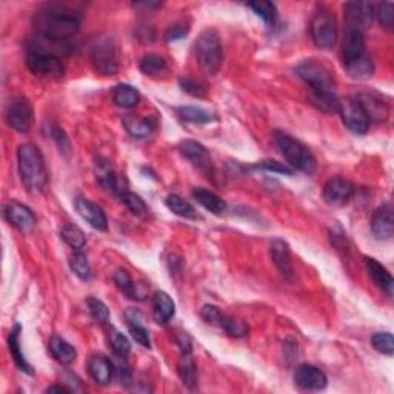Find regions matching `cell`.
<instances>
[{"label": "cell", "mask_w": 394, "mask_h": 394, "mask_svg": "<svg viewBox=\"0 0 394 394\" xmlns=\"http://www.w3.org/2000/svg\"><path fill=\"white\" fill-rule=\"evenodd\" d=\"M176 112L184 122H190V123H196V125H206V123L217 121V116L212 114L211 111L197 108V106H193V105L179 106Z\"/></svg>", "instance_id": "f546056e"}, {"label": "cell", "mask_w": 394, "mask_h": 394, "mask_svg": "<svg viewBox=\"0 0 394 394\" xmlns=\"http://www.w3.org/2000/svg\"><path fill=\"white\" fill-rule=\"evenodd\" d=\"M60 236L62 239L74 249H82L86 245V237L84 234V231L74 223H65L64 227H62Z\"/></svg>", "instance_id": "e575fe53"}, {"label": "cell", "mask_w": 394, "mask_h": 394, "mask_svg": "<svg viewBox=\"0 0 394 394\" xmlns=\"http://www.w3.org/2000/svg\"><path fill=\"white\" fill-rule=\"evenodd\" d=\"M140 71L149 77H162L168 74V64L162 56L147 54L140 59Z\"/></svg>", "instance_id": "1f68e13d"}, {"label": "cell", "mask_w": 394, "mask_h": 394, "mask_svg": "<svg viewBox=\"0 0 394 394\" xmlns=\"http://www.w3.org/2000/svg\"><path fill=\"white\" fill-rule=\"evenodd\" d=\"M374 17L378 19L380 27L386 31H391L394 28V6L390 2L378 3L374 5Z\"/></svg>", "instance_id": "f35d334b"}, {"label": "cell", "mask_w": 394, "mask_h": 394, "mask_svg": "<svg viewBox=\"0 0 394 394\" xmlns=\"http://www.w3.org/2000/svg\"><path fill=\"white\" fill-rule=\"evenodd\" d=\"M153 316L156 322L165 325L176 315V305L165 291H156L153 296Z\"/></svg>", "instance_id": "44dd1931"}, {"label": "cell", "mask_w": 394, "mask_h": 394, "mask_svg": "<svg viewBox=\"0 0 394 394\" xmlns=\"http://www.w3.org/2000/svg\"><path fill=\"white\" fill-rule=\"evenodd\" d=\"M71 390L66 389L64 385H53V386H48L47 393H70Z\"/></svg>", "instance_id": "816d5d0a"}, {"label": "cell", "mask_w": 394, "mask_h": 394, "mask_svg": "<svg viewBox=\"0 0 394 394\" xmlns=\"http://www.w3.org/2000/svg\"><path fill=\"white\" fill-rule=\"evenodd\" d=\"M36 36L54 42H68L79 33L80 14L59 5H48L33 16Z\"/></svg>", "instance_id": "6da1fadb"}, {"label": "cell", "mask_w": 394, "mask_h": 394, "mask_svg": "<svg viewBox=\"0 0 394 394\" xmlns=\"http://www.w3.org/2000/svg\"><path fill=\"white\" fill-rule=\"evenodd\" d=\"M323 200L331 206L347 205L354 196V185L348 179L333 177L325 184Z\"/></svg>", "instance_id": "7c38bea8"}, {"label": "cell", "mask_w": 394, "mask_h": 394, "mask_svg": "<svg viewBox=\"0 0 394 394\" xmlns=\"http://www.w3.org/2000/svg\"><path fill=\"white\" fill-rule=\"evenodd\" d=\"M90 60L100 76H116L119 71V53L114 37H96L90 47Z\"/></svg>", "instance_id": "8992f818"}, {"label": "cell", "mask_w": 394, "mask_h": 394, "mask_svg": "<svg viewBox=\"0 0 394 394\" xmlns=\"http://www.w3.org/2000/svg\"><path fill=\"white\" fill-rule=\"evenodd\" d=\"M310 34L315 45L322 51H331L337 43V22L331 11L321 8L310 22Z\"/></svg>", "instance_id": "52a82bcc"}, {"label": "cell", "mask_w": 394, "mask_h": 394, "mask_svg": "<svg viewBox=\"0 0 394 394\" xmlns=\"http://www.w3.org/2000/svg\"><path fill=\"white\" fill-rule=\"evenodd\" d=\"M342 64L348 76L356 80H367L374 74V62L368 53L356 56L353 59L342 60Z\"/></svg>", "instance_id": "ffe728a7"}, {"label": "cell", "mask_w": 394, "mask_h": 394, "mask_svg": "<svg viewBox=\"0 0 394 394\" xmlns=\"http://www.w3.org/2000/svg\"><path fill=\"white\" fill-rule=\"evenodd\" d=\"M200 316H202V319L206 323L212 325V327L221 328V323H222V319L225 316V312L219 310L216 305H205L202 311H200Z\"/></svg>", "instance_id": "ee69618b"}, {"label": "cell", "mask_w": 394, "mask_h": 394, "mask_svg": "<svg viewBox=\"0 0 394 394\" xmlns=\"http://www.w3.org/2000/svg\"><path fill=\"white\" fill-rule=\"evenodd\" d=\"M114 284L117 290L122 293L123 296H127L131 300H142L145 296L139 291V285L134 284V280L131 279L130 273L127 270H117L114 274Z\"/></svg>", "instance_id": "4dcf8cb0"}, {"label": "cell", "mask_w": 394, "mask_h": 394, "mask_svg": "<svg viewBox=\"0 0 394 394\" xmlns=\"http://www.w3.org/2000/svg\"><path fill=\"white\" fill-rule=\"evenodd\" d=\"M221 330L231 337H245L248 334V325L225 315L221 323Z\"/></svg>", "instance_id": "ab89813d"}, {"label": "cell", "mask_w": 394, "mask_h": 394, "mask_svg": "<svg viewBox=\"0 0 394 394\" xmlns=\"http://www.w3.org/2000/svg\"><path fill=\"white\" fill-rule=\"evenodd\" d=\"M70 267L79 279L88 280L91 278V267L82 249H74L70 258Z\"/></svg>", "instance_id": "8d00e7d4"}, {"label": "cell", "mask_w": 394, "mask_h": 394, "mask_svg": "<svg viewBox=\"0 0 394 394\" xmlns=\"http://www.w3.org/2000/svg\"><path fill=\"white\" fill-rule=\"evenodd\" d=\"M196 60L205 74L216 76L223 64V48L214 29H205L195 42Z\"/></svg>", "instance_id": "5b68a950"}, {"label": "cell", "mask_w": 394, "mask_h": 394, "mask_svg": "<svg viewBox=\"0 0 394 394\" xmlns=\"http://www.w3.org/2000/svg\"><path fill=\"white\" fill-rule=\"evenodd\" d=\"M74 206H76V211L80 217L88 222L93 228L99 231L108 230V219H106L103 210L97 204L85 197H77L74 200Z\"/></svg>", "instance_id": "9a60e30c"}, {"label": "cell", "mask_w": 394, "mask_h": 394, "mask_svg": "<svg viewBox=\"0 0 394 394\" xmlns=\"http://www.w3.org/2000/svg\"><path fill=\"white\" fill-rule=\"evenodd\" d=\"M260 170H267V171H271V173H278V174H286V176H291L293 174V170L288 167H285V165H280L278 164V162H274V160H265V162H262L260 165H258Z\"/></svg>", "instance_id": "c3c4849f"}, {"label": "cell", "mask_w": 394, "mask_h": 394, "mask_svg": "<svg viewBox=\"0 0 394 394\" xmlns=\"http://www.w3.org/2000/svg\"><path fill=\"white\" fill-rule=\"evenodd\" d=\"M373 348L385 356L394 354V337L391 333H376L371 337Z\"/></svg>", "instance_id": "60d3db41"}, {"label": "cell", "mask_w": 394, "mask_h": 394, "mask_svg": "<svg viewBox=\"0 0 394 394\" xmlns=\"http://www.w3.org/2000/svg\"><path fill=\"white\" fill-rule=\"evenodd\" d=\"M53 139L58 142V147L60 148V151H64L65 154H70V140H68V137L65 134L64 130H60L59 127H54L53 128Z\"/></svg>", "instance_id": "681fc988"}, {"label": "cell", "mask_w": 394, "mask_h": 394, "mask_svg": "<svg viewBox=\"0 0 394 394\" xmlns=\"http://www.w3.org/2000/svg\"><path fill=\"white\" fill-rule=\"evenodd\" d=\"M110 343H111V348H112V352H114V354L121 356V358H127L131 352L130 341L116 330H112V333L110 336Z\"/></svg>", "instance_id": "7bdbcfd3"}, {"label": "cell", "mask_w": 394, "mask_h": 394, "mask_svg": "<svg viewBox=\"0 0 394 394\" xmlns=\"http://www.w3.org/2000/svg\"><path fill=\"white\" fill-rule=\"evenodd\" d=\"M293 380L297 389L304 391H321L328 384V379L322 370L312 365H300L293 374Z\"/></svg>", "instance_id": "5bb4252c"}, {"label": "cell", "mask_w": 394, "mask_h": 394, "mask_svg": "<svg viewBox=\"0 0 394 394\" xmlns=\"http://www.w3.org/2000/svg\"><path fill=\"white\" fill-rule=\"evenodd\" d=\"M179 151L196 170L202 171L212 179V176H214V165H212L208 149H206L202 143L196 140H184L179 145Z\"/></svg>", "instance_id": "8fae6325"}, {"label": "cell", "mask_w": 394, "mask_h": 394, "mask_svg": "<svg viewBox=\"0 0 394 394\" xmlns=\"http://www.w3.org/2000/svg\"><path fill=\"white\" fill-rule=\"evenodd\" d=\"M249 8L254 11L256 16H259L262 21H264L268 27H274L278 23V10L276 5L271 2H251L248 3Z\"/></svg>", "instance_id": "d590c367"}, {"label": "cell", "mask_w": 394, "mask_h": 394, "mask_svg": "<svg viewBox=\"0 0 394 394\" xmlns=\"http://www.w3.org/2000/svg\"><path fill=\"white\" fill-rule=\"evenodd\" d=\"M19 176L29 193H42L48 184L45 159L39 148L33 143H22L17 149Z\"/></svg>", "instance_id": "3957f363"}, {"label": "cell", "mask_w": 394, "mask_h": 394, "mask_svg": "<svg viewBox=\"0 0 394 394\" xmlns=\"http://www.w3.org/2000/svg\"><path fill=\"white\" fill-rule=\"evenodd\" d=\"M179 85H180V88H182V91H185L186 95H190V96H195V97L202 99V97H205V95H206V91H205L204 86L200 85L199 82H196L195 79L180 77Z\"/></svg>", "instance_id": "f6af8a7d"}, {"label": "cell", "mask_w": 394, "mask_h": 394, "mask_svg": "<svg viewBox=\"0 0 394 394\" xmlns=\"http://www.w3.org/2000/svg\"><path fill=\"white\" fill-rule=\"evenodd\" d=\"M117 358L121 359V364H119L117 367H114V371L117 373L121 384L125 385V386H130L131 384H133V376H131L130 367L127 365V362L123 360V358H121V356H117Z\"/></svg>", "instance_id": "bcb514c9"}, {"label": "cell", "mask_w": 394, "mask_h": 394, "mask_svg": "<svg viewBox=\"0 0 394 394\" xmlns=\"http://www.w3.org/2000/svg\"><path fill=\"white\" fill-rule=\"evenodd\" d=\"M48 348H49V352H51L53 358L58 362H60L62 365H71L77 359L76 348L59 336H53L51 339H49Z\"/></svg>", "instance_id": "484cf974"}, {"label": "cell", "mask_w": 394, "mask_h": 394, "mask_svg": "<svg viewBox=\"0 0 394 394\" xmlns=\"http://www.w3.org/2000/svg\"><path fill=\"white\" fill-rule=\"evenodd\" d=\"M356 99L359 100L360 105L364 106V110L367 111L368 117H370L371 122H384L386 117H389L390 108L386 105L385 100L380 97L376 93H360V95L356 96Z\"/></svg>", "instance_id": "e0dca14e"}, {"label": "cell", "mask_w": 394, "mask_h": 394, "mask_svg": "<svg viewBox=\"0 0 394 394\" xmlns=\"http://www.w3.org/2000/svg\"><path fill=\"white\" fill-rule=\"evenodd\" d=\"M21 333H22V325L21 323H16L12 330L10 331V337H8V345H10V352L12 356V360H14V364L17 365L19 370L25 374H29V376H33L34 370L33 367H31L27 359H25V356L22 353V347H21Z\"/></svg>", "instance_id": "7402d4cb"}, {"label": "cell", "mask_w": 394, "mask_h": 394, "mask_svg": "<svg viewBox=\"0 0 394 394\" xmlns=\"http://www.w3.org/2000/svg\"><path fill=\"white\" fill-rule=\"evenodd\" d=\"M165 204L168 208H170L174 214H177L179 217H185V219H197L199 214L195 206H193L190 202H186L185 199H182L177 195H171L168 196Z\"/></svg>", "instance_id": "836d02e7"}, {"label": "cell", "mask_w": 394, "mask_h": 394, "mask_svg": "<svg viewBox=\"0 0 394 394\" xmlns=\"http://www.w3.org/2000/svg\"><path fill=\"white\" fill-rule=\"evenodd\" d=\"M25 62H27L28 70L40 79L58 80L64 77L65 74L64 59L59 58V56L40 51V49L28 47Z\"/></svg>", "instance_id": "ba28073f"}, {"label": "cell", "mask_w": 394, "mask_h": 394, "mask_svg": "<svg viewBox=\"0 0 394 394\" xmlns=\"http://www.w3.org/2000/svg\"><path fill=\"white\" fill-rule=\"evenodd\" d=\"M337 112L341 114L345 127L349 131H353V133L365 134L367 131L370 130L371 125L370 117H368L364 106L360 105V102L356 97H348L341 100Z\"/></svg>", "instance_id": "9c48e42d"}, {"label": "cell", "mask_w": 394, "mask_h": 394, "mask_svg": "<svg viewBox=\"0 0 394 394\" xmlns=\"http://www.w3.org/2000/svg\"><path fill=\"white\" fill-rule=\"evenodd\" d=\"M296 74L310 86L312 93V103L319 110L337 112L341 99L336 95L334 76L327 66L315 59L300 62L296 68Z\"/></svg>", "instance_id": "7a4b0ae2"}, {"label": "cell", "mask_w": 394, "mask_h": 394, "mask_svg": "<svg viewBox=\"0 0 394 394\" xmlns=\"http://www.w3.org/2000/svg\"><path fill=\"white\" fill-rule=\"evenodd\" d=\"M177 373L186 389H190V390L197 389L199 376H197L195 360L191 359L190 354H182V359H180L179 365H177Z\"/></svg>", "instance_id": "d6a6232c"}, {"label": "cell", "mask_w": 394, "mask_h": 394, "mask_svg": "<svg viewBox=\"0 0 394 394\" xmlns=\"http://www.w3.org/2000/svg\"><path fill=\"white\" fill-rule=\"evenodd\" d=\"M177 343H179V347H180V352H182V354H191V341H190V337L186 336L185 333L180 334V337L177 339Z\"/></svg>", "instance_id": "f907efd6"}, {"label": "cell", "mask_w": 394, "mask_h": 394, "mask_svg": "<svg viewBox=\"0 0 394 394\" xmlns=\"http://www.w3.org/2000/svg\"><path fill=\"white\" fill-rule=\"evenodd\" d=\"M112 100L117 106L125 110H131L134 106L139 105L140 102V93L137 91L134 86L127 85V84H121L117 85L114 91H112Z\"/></svg>", "instance_id": "f1b7e54d"}, {"label": "cell", "mask_w": 394, "mask_h": 394, "mask_svg": "<svg viewBox=\"0 0 394 394\" xmlns=\"http://www.w3.org/2000/svg\"><path fill=\"white\" fill-rule=\"evenodd\" d=\"M3 212L6 221L19 231H22V233H29V231L36 227L37 221L34 212L33 210H29L27 205L16 202V200H10V202L5 205Z\"/></svg>", "instance_id": "4fadbf2b"}, {"label": "cell", "mask_w": 394, "mask_h": 394, "mask_svg": "<svg viewBox=\"0 0 394 394\" xmlns=\"http://www.w3.org/2000/svg\"><path fill=\"white\" fill-rule=\"evenodd\" d=\"M88 373L97 385L106 386L114 376V364L103 354H95L88 359Z\"/></svg>", "instance_id": "ac0fdd59"}, {"label": "cell", "mask_w": 394, "mask_h": 394, "mask_svg": "<svg viewBox=\"0 0 394 394\" xmlns=\"http://www.w3.org/2000/svg\"><path fill=\"white\" fill-rule=\"evenodd\" d=\"M123 127L134 139H145L156 131V122L148 117L128 116L123 119Z\"/></svg>", "instance_id": "d4e9b609"}, {"label": "cell", "mask_w": 394, "mask_h": 394, "mask_svg": "<svg viewBox=\"0 0 394 394\" xmlns=\"http://www.w3.org/2000/svg\"><path fill=\"white\" fill-rule=\"evenodd\" d=\"M119 197H121L125 206L133 212L134 216H145L148 212V206L143 202V199L140 196H137L136 193H131L128 190H122L119 193Z\"/></svg>", "instance_id": "74e56055"}, {"label": "cell", "mask_w": 394, "mask_h": 394, "mask_svg": "<svg viewBox=\"0 0 394 394\" xmlns=\"http://www.w3.org/2000/svg\"><path fill=\"white\" fill-rule=\"evenodd\" d=\"M271 258L274 265L286 280H293L295 278V271H293L291 265V254L288 243L282 239H274L271 242Z\"/></svg>", "instance_id": "d6986e66"}, {"label": "cell", "mask_w": 394, "mask_h": 394, "mask_svg": "<svg viewBox=\"0 0 394 394\" xmlns=\"http://www.w3.org/2000/svg\"><path fill=\"white\" fill-rule=\"evenodd\" d=\"M96 179L99 185L105 188L106 191L114 193V195L119 196L121 193V185H119L117 180V174L114 171V168L110 164L106 159H100L96 162Z\"/></svg>", "instance_id": "cb8c5ba5"}, {"label": "cell", "mask_w": 394, "mask_h": 394, "mask_svg": "<svg viewBox=\"0 0 394 394\" xmlns=\"http://www.w3.org/2000/svg\"><path fill=\"white\" fill-rule=\"evenodd\" d=\"M5 119L8 127L12 128L17 133H28L33 127L34 122V112L33 105L28 102V99L25 97H14L11 99L8 105H6Z\"/></svg>", "instance_id": "30bf717a"}, {"label": "cell", "mask_w": 394, "mask_h": 394, "mask_svg": "<svg viewBox=\"0 0 394 394\" xmlns=\"http://www.w3.org/2000/svg\"><path fill=\"white\" fill-rule=\"evenodd\" d=\"M86 305H88V311L91 317L95 319L99 323H106L110 319V311L106 308V305L96 297H88L86 299Z\"/></svg>", "instance_id": "b9f144b4"}, {"label": "cell", "mask_w": 394, "mask_h": 394, "mask_svg": "<svg viewBox=\"0 0 394 394\" xmlns=\"http://www.w3.org/2000/svg\"><path fill=\"white\" fill-rule=\"evenodd\" d=\"M188 31H190V25L177 23V25H174L173 28L168 29V33L165 34V39L168 42L179 40V39H182V37H185L186 34H188Z\"/></svg>", "instance_id": "7dc6e473"}, {"label": "cell", "mask_w": 394, "mask_h": 394, "mask_svg": "<svg viewBox=\"0 0 394 394\" xmlns=\"http://www.w3.org/2000/svg\"><path fill=\"white\" fill-rule=\"evenodd\" d=\"M373 234L379 241H389L394 234V217L393 206L390 202L380 205L371 221Z\"/></svg>", "instance_id": "2e32d148"}, {"label": "cell", "mask_w": 394, "mask_h": 394, "mask_svg": "<svg viewBox=\"0 0 394 394\" xmlns=\"http://www.w3.org/2000/svg\"><path fill=\"white\" fill-rule=\"evenodd\" d=\"M365 264H367V270L368 274H370L371 279L374 280L380 290L385 291L389 296H393V290H394V279L390 274V271L386 268L379 264L376 259L373 258H365Z\"/></svg>", "instance_id": "603a6c76"}, {"label": "cell", "mask_w": 394, "mask_h": 394, "mask_svg": "<svg viewBox=\"0 0 394 394\" xmlns=\"http://www.w3.org/2000/svg\"><path fill=\"white\" fill-rule=\"evenodd\" d=\"M193 197H195L197 200V204L202 205L205 210H208L210 212H212V214H216V216L223 214V212L228 208L227 202H225L222 197H219L216 193H212L210 190H205V188L193 190Z\"/></svg>", "instance_id": "83f0119b"}, {"label": "cell", "mask_w": 394, "mask_h": 394, "mask_svg": "<svg viewBox=\"0 0 394 394\" xmlns=\"http://www.w3.org/2000/svg\"><path fill=\"white\" fill-rule=\"evenodd\" d=\"M127 322H128V328L131 337L142 345L143 348H149L151 347V337H149L148 330L143 327L142 323V315L136 308H130L127 311Z\"/></svg>", "instance_id": "4316f807"}, {"label": "cell", "mask_w": 394, "mask_h": 394, "mask_svg": "<svg viewBox=\"0 0 394 394\" xmlns=\"http://www.w3.org/2000/svg\"><path fill=\"white\" fill-rule=\"evenodd\" d=\"M273 140L279 148L280 154L284 156L293 168H296V170L305 174H315L317 168L316 158L302 142H299L295 137L284 133V131H274Z\"/></svg>", "instance_id": "277c9868"}]
</instances>
